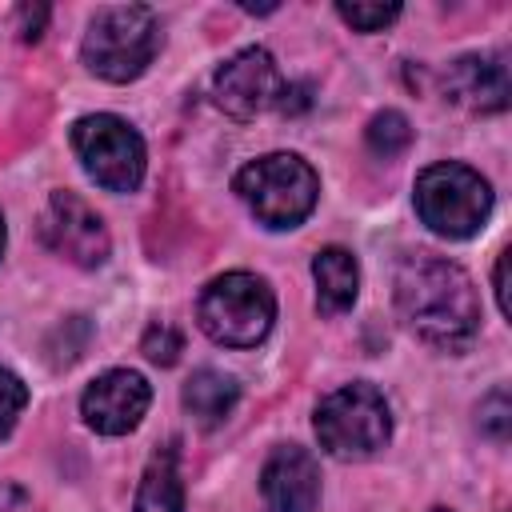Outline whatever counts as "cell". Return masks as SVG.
<instances>
[{
  "label": "cell",
  "instance_id": "obj_1",
  "mask_svg": "<svg viewBox=\"0 0 512 512\" xmlns=\"http://www.w3.org/2000/svg\"><path fill=\"white\" fill-rule=\"evenodd\" d=\"M392 296L404 328L440 352H464L480 332V296L456 260L432 252L404 256L396 264Z\"/></svg>",
  "mask_w": 512,
  "mask_h": 512
},
{
  "label": "cell",
  "instance_id": "obj_2",
  "mask_svg": "<svg viewBox=\"0 0 512 512\" xmlns=\"http://www.w3.org/2000/svg\"><path fill=\"white\" fill-rule=\"evenodd\" d=\"M160 52V20L148 4H108L88 20L80 56L92 76L108 84H128Z\"/></svg>",
  "mask_w": 512,
  "mask_h": 512
},
{
  "label": "cell",
  "instance_id": "obj_3",
  "mask_svg": "<svg viewBox=\"0 0 512 512\" xmlns=\"http://www.w3.org/2000/svg\"><path fill=\"white\" fill-rule=\"evenodd\" d=\"M232 188L248 204V212L272 232L304 224L320 200V176L296 152H268L260 160H248L236 172Z\"/></svg>",
  "mask_w": 512,
  "mask_h": 512
},
{
  "label": "cell",
  "instance_id": "obj_4",
  "mask_svg": "<svg viewBox=\"0 0 512 512\" xmlns=\"http://www.w3.org/2000/svg\"><path fill=\"white\" fill-rule=\"evenodd\" d=\"M412 204L428 232L444 240H468L492 216V184L460 160H440L416 176Z\"/></svg>",
  "mask_w": 512,
  "mask_h": 512
},
{
  "label": "cell",
  "instance_id": "obj_5",
  "mask_svg": "<svg viewBox=\"0 0 512 512\" xmlns=\"http://www.w3.org/2000/svg\"><path fill=\"white\" fill-rule=\"evenodd\" d=\"M276 320V296L268 280L252 272H224L204 284L196 300V324L212 344L256 348Z\"/></svg>",
  "mask_w": 512,
  "mask_h": 512
},
{
  "label": "cell",
  "instance_id": "obj_6",
  "mask_svg": "<svg viewBox=\"0 0 512 512\" xmlns=\"http://www.w3.org/2000/svg\"><path fill=\"white\" fill-rule=\"evenodd\" d=\"M316 440L336 460H368L392 436V408L376 384L352 380L328 392L312 416Z\"/></svg>",
  "mask_w": 512,
  "mask_h": 512
},
{
  "label": "cell",
  "instance_id": "obj_7",
  "mask_svg": "<svg viewBox=\"0 0 512 512\" xmlns=\"http://www.w3.org/2000/svg\"><path fill=\"white\" fill-rule=\"evenodd\" d=\"M72 152L84 164V172L108 188V192H136L144 180V140L140 132L112 116V112H88L72 124Z\"/></svg>",
  "mask_w": 512,
  "mask_h": 512
},
{
  "label": "cell",
  "instance_id": "obj_8",
  "mask_svg": "<svg viewBox=\"0 0 512 512\" xmlns=\"http://www.w3.org/2000/svg\"><path fill=\"white\" fill-rule=\"evenodd\" d=\"M40 240L76 268H100L112 252L104 220L76 196V192H52L40 212Z\"/></svg>",
  "mask_w": 512,
  "mask_h": 512
},
{
  "label": "cell",
  "instance_id": "obj_9",
  "mask_svg": "<svg viewBox=\"0 0 512 512\" xmlns=\"http://www.w3.org/2000/svg\"><path fill=\"white\" fill-rule=\"evenodd\" d=\"M280 88H284V80H280L272 52L256 48V44L228 56L212 76L216 108L228 112L232 120H256L264 108H272L280 100Z\"/></svg>",
  "mask_w": 512,
  "mask_h": 512
},
{
  "label": "cell",
  "instance_id": "obj_10",
  "mask_svg": "<svg viewBox=\"0 0 512 512\" xmlns=\"http://www.w3.org/2000/svg\"><path fill=\"white\" fill-rule=\"evenodd\" d=\"M152 404V384L132 368H108L96 376L80 396V416L100 436H124L132 432Z\"/></svg>",
  "mask_w": 512,
  "mask_h": 512
},
{
  "label": "cell",
  "instance_id": "obj_11",
  "mask_svg": "<svg viewBox=\"0 0 512 512\" xmlns=\"http://www.w3.org/2000/svg\"><path fill=\"white\" fill-rule=\"evenodd\" d=\"M260 492L272 512H316L320 504V464L300 444H280L260 468Z\"/></svg>",
  "mask_w": 512,
  "mask_h": 512
},
{
  "label": "cell",
  "instance_id": "obj_12",
  "mask_svg": "<svg viewBox=\"0 0 512 512\" xmlns=\"http://www.w3.org/2000/svg\"><path fill=\"white\" fill-rule=\"evenodd\" d=\"M444 96L464 112H504L512 84L500 56H460L444 68Z\"/></svg>",
  "mask_w": 512,
  "mask_h": 512
},
{
  "label": "cell",
  "instance_id": "obj_13",
  "mask_svg": "<svg viewBox=\"0 0 512 512\" xmlns=\"http://www.w3.org/2000/svg\"><path fill=\"white\" fill-rule=\"evenodd\" d=\"M312 280H316V308L328 316H340L360 296V264L348 248H320L312 256Z\"/></svg>",
  "mask_w": 512,
  "mask_h": 512
},
{
  "label": "cell",
  "instance_id": "obj_14",
  "mask_svg": "<svg viewBox=\"0 0 512 512\" xmlns=\"http://www.w3.org/2000/svg\"><path fill=\"white\" fill-rule=\"evenodd\" d=\"M180 400H184L188 416L200 428H216V424H224L232 416V408L240 400V384H236V376H228L220 368H200V372L188 376Z\"/></svg>",
  "mask_w": 512,
  "mask_h": 512
},
{
  "label": "cell",
  "instance_id": "obj_15",
  "mask_svg": "<svg viewBox=\"0 0 512 512\" xmlns=\"http://www.w3.org/2000/svg\"><path fill=\"white\" fill-rule=\"evenodd\" d=\"M132 512H184V480H180L176 440L152 452V460H148V468L140 476Z\"/></svg>",
  "mask_w": 512,
  "mask_h": 512
},
{
  "label": "cell",
  "instance_id": "obj_16",
  "mask_svg": "<svg viewBox=\"0 0 512 512\" xmlns=\"http://www.w3.org/2000/svg\"><path fill=\"white\" fill-rule=\"evenodd\" d=\"M364 140H368V148H372L376 156L392 160V156L408 152V144H412V124H408V116H404V112L384 108V112H376V116L368 120Z\"/></svg>",
  "mask_w": 512,
  "mask_h": 512
},
{
  "label": "cell",
  "instance_id": "obj_17",
  "mask_svg": "<svg viewBox=\"0 0 512 512\" xmlns=\"http://www.w3.org/2000/svg\"><path fill=\"white\" fill-rule=\"evenodd\" d=\"M476 424H480V432H484L488 440H496V444L508 440V432H512V400H508L504 388H492V392L480 400Z\"/></svg>",
  "mask_w": 512,
  "mask_h": 512
},
{
  "label": "cell",
  "instance_id": "obj_18",
  "mask_svg": "<svg viewBox=\"0 0 512 512\" xmlns=\"http://www.w3.org/2000/svg\"><path fill=\"white\" fill-rule=\"evenodd\" d=\"M140 352H144L152 364L172 368V364L180 360V352H184V336H180L172 324L156 320V324H148V332H144V340H140Z\"/></svg>",
  "mask_w": 512,
  "mask_h": 512
},
{
  "label": "cell",
  "instance_id": "obj_19",
  "mask_svg": "<svg viewBox=\"0 0 512 512\" xmlns=\"http://www.w3.org/2000/svg\"><path fill=\"white\" fill-rule=\"evenodd\" d=\"M336 16L356 32H384L400 16V4H336Z\"/></svg>",
  "mask_w": 512,
  "mask_h": 512
},
{
  "label": "cell",
  "instance_id": "obj_20",
  "mask_svg": "<svg viewBox=\"0 0 512 512\" xmlns=\"http://www.w3.org/2000/svg\"><path fill=\"white\" fill-rule=\"evenodd\" d=\"M24 404H28V388H24V380H20L16 372L0 368V440L12 436V428H16L20 412H24Z\"/></svg>",
  "mask_w": 512,
  "mask_h": 512
},
{
  "label": "cell",
  "instance_id": "obj_21",
  "mask_svg": "<svg viewBox=\"0 0 512 512\" xmlns=\"http://www.w3.org/2000/svg\"><path fill=\"white\" fill-rule=\"evenodd\" d=\"M44 24H48V4H20L16 8V32H20V40H40Z\"/></svg>",
  "mask_w": 512,
  "mask_h": 512
},
{
  "label": "cell",
  "instance_id": "obj_22",
  "mask_svg": "<svg viewBox=\"0 0 512 512\" xmlns=\"http://www.w3.org/2000/svg\"><path fill=\"white\" fill-rule=\"evenodd\" d=\"M0 512H36V500L20 484L0 480Z\"/></svg>",
  "mask_w": 512,
  "mask_h": 512
},
{
  "label": "cell",
  "instance_id": "obj_23",
  "mask_svg": "<svg viewBox=\"0 0 512 512\" xmlns=\"http://www.w3.org/2000/svg\"><path fill=\"white\" fill-rule=\"evenodd\" d=\"M508 248L500 252V260H496V304H500V312L504 316H512V308H508Z\"/></svg>",
  "mask_w": 512,
  "mask_h": 512
},
{
  "label": "cell",
  "instance_id": "obj_24",
  "mask_svg": "<svg viewBox=\"0 0 512 512\" xmlns=\"http://www.w3.org/2000/svg\"><path fill=\"white\" fill-rule=\"evenodd\" d=\"M4 240H8V232H4V216H0V256H4Z\"/></svg>",
  "mask_w": 512,
  "mask_h": 512
},
{
  "label": "cell",
  "instance_id": "obj_25",
  "mask_svg": "<svg viewBox=\"0 0 512 512\" xmlns=\"http://www.w3.org/2000/svg\"><path fill=\"white\" fill-rule=\"evenodd\" d=\"M428 512H448V508H428Z\"/></svg>",
  "mask_w": 512,
  "mask_h": 512
}]
</instances>
